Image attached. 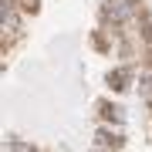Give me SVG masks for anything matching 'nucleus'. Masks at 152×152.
Returning a JSON list of instances; mask_svg holds the SVG:
<instances>
[{
    "mask_svg": "<svg viewBox=\"0 0 152 152\" xmlns=\"http://www.w3.org/2000/svg\"><path fill=\"white\" fill-rule=\"evenodd\" d=\"M4 20H7V27H14V24H17V14H14V4H7V7H4Z\"/></svg>",
    "mask_w": 152,
    "mask_h": 152,
    "instance_id": "nucleus-1",
    "label": "nucleus"
},
{
    "mask_svg": "<svg viewBox=\"0 0 152 152\" xmlns=\"http://www.w3.org/2000/svg\"><path fill=\"white\" fill-rule=\"evenodd\" d=\"M142 95H145V98H149V95H152V75H149V78H145V85H142Z\"/></svg>",
    "mask_w": 152,
    "mask_h": 152,
    "instance_id": "nucleus-2",
    "label": "nucleus"
}]
</instances>
